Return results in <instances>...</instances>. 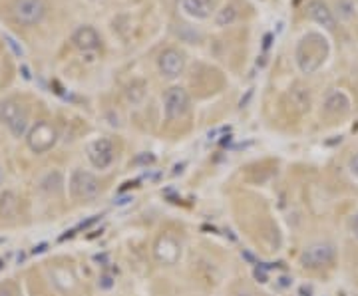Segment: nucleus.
<instances>
[{
    "label": "nucleus",
    "instance_id": "obj_1",
    "mask_svg": "<svg viewBox=\"0 0 358 296\" xmlns=\"http://www.w3.org/2000/svg\"><path fill=\"white\" fill-rule=\"evenodd\" d=\"M329 40L318 32H308L297 46V64L303 74H315L329 58Z\"/></svg>",
    "mask_w": 358,
    "mask_h": 296
},
{
    "label": "nucleus",
    "instance_id": "obj_2",
    "mask_svg": "<svg viewBox=\"0 0 358 296\" xmlns=\"http://www.w3.org/2000/svg\"><path fill=\"white\" fill-rule=\"evenodd\" d=\"M0 121L14 138H22L28 129V110L18 100H6L0 103Z\"/></svg>",
    "mask_w": 358,
    "mask_h": 296
},
{
    "label": "nucleus",
    "instance_id": "obj_3",
    "mask_svg": "<svg viewBox=\"0 0 358 296\" xmlns=\"http://www.w3.org/2000/svg\"><path fill=\"white\" fill-rule=\"evenodd\" d=\"M334 258H336V251L331 243H313L303 251L301 265L308 271H318V269L331 267Z\"/></svg>",
    "mask_w": 358,
    "mask_h": 296
},
{
    "label": "nucleus",
    "instance_id": "obj_4",
    "mask_svg": "<svg viewBox=\"0 0 358 296\" xmlns=\"http://www.w3.org/2000/svg\"><path fill=\"white\" fill-rule=\"evenodd\" d=\"M70 193L78 201H90L100 195V181L90 171L76 169L70 177Z\"/></svg>",
    "mask_w": 358,
    "mask_h": 296
},
{
    "label": "nucleus",
    "instance_id": "obj_5",
    "mask_svg": "<svg viewBox=\"0 0 358 296\" xmlns=\"http://www.w3.org/2000/svg\"><path fill=\"white\" fill-rule=\"evenodd\" d=\"M58 142V131L50 121H38L34 128L28 131L27 143L34 154H46L50 151Z\"/></svg>",
    "mask_w": 358,
    "mask_h": 296
},
{
    "label": "nucleus",
    "instance_id": "obj_6",
    "mask_svg": "<svg viewBox=\"0 0 358 296\" xmlns=\"http://www.w3.org/2000/svg\"><path fill=\"white\" fill-rule=\"evenodd\" d=\"M46 2L44 0H14L13 16L22 26H36L46 16Z\"/></svg>",
    "mask_w": 358,
    "mask_h": 296
},
{
    "label": "nucleus",
    "instance_id": "obj_7",
    "mask_svg": "<svg viewBox=\"0 0 358 296\" xmlns=\"http://www.w3.org/2000/svg\"><path fill=\"white\" fill-rule=\"evenodd\" d=\"M163 110L167 119H179L189 110V94L184 88H170L163 94Z\"/></svg>",
    "mask_w": 358,
    "mask_h": 296
},
{
    "label": "nucleus",
    "instance_id": "obj_8",
    "mask_svg": "<svg viewBox=\"0 0 358 296\" xmlns=\"http://www.w3.org/2000/svg\"><path fill=\"white\" fill-rule=\"evenodd\" d=\"M158 66L163 77H177L186 68V56L175 48H167L159 54Z\"/></svg>",
    "mask_w": 358,
    "mask_h": 296
},
{
    "label": "nucleus",
    "instance_id": "obj_9",
    "mask_svg": "<svg viewBox=\"0 0 358 296\" xmlns=\"http://www.w3.org/2000/svg\"><path fill=\"white\" fill-rule=\"evenodd\" d=\"M88 157L96 169H107L114 161V143L106 138L96 140L88 145Z\"/></svg>",
    "mask_w": 358,
    "mask_h": 296
},
{
    "label": "nucleus",
    "instance_id": "obj_10",
    "mask_svg": "<svg viewBox=\"0 0 358 296\" xmlns=\"http://www.w3.org/2000/svg\"><path fill=\"white\" fill-rule=\"evenodd\" d=\"M154 255L161 265H175L181 257V245L173 239L172 235H161L156 241Z\"/></svg>",
    "mask_w": 358,
    "mask_h": 296
},
{
    "label": "nucleus",
    "instance_id": "obj_11",
    "mask_svg": "<svg viewBox=\"0 0 358 296\" xmlns=\"http://www.w3.org/2000/svg\"><path fill=\"white\" fill-rule=\"evenodd\" d=\"M306 14H308L311 20H315L317 24L325 26L329 30H334V26H336L334 14L322 0H311L308 6H306Z\"/></svg>",
    "mask_w": 358,
    "mask_h": 296
},
{
    "label": "nucleus",
    "instance_id": "obj_12",
    "mask_svg": "<svg viewBox=\"0 0 358 296\" xmlns=\"http://www.w3.org/2000/svg\"><path fill=\"white\" fill-rule=\"evenodd\" d=\"M72 42L78 50L90 52L100 46V36L92 26H80L78 30L72 34Z\"/></svg>",
    "mask_w": 358,
    "mask_h": 296
},
{
    "label": "nucleus",
    "instance_id": "obj_13",
    "mask_svg": "<svg viewBox=\"0 0 358 296\" xmlns=\"http://www.w3.org/2000/svg\"><path fill=\"white\" fill-rule=\"evenodd\" d=\"M177 6L191 18L203 20L207 18L213 10L211 0H177Z\"/></svg>",
    "mask_w": 358,
    "mask_h": 296
},
{
    "label": "nucleus",
    "instance_id": "obj_14",
    "mask_svg": "<svg viewBox=\"0 0 358 296\" xmlns=\"http://www.w3.org/2000/svg\"><path fill=\"white\" fill-rule=\"evenodd\" d=\"M348 108H350V102H348L345 91H331L329 98L325 100V112L331 116H343L348 112Z\"/></svg>",
    "mask_w": 358,
    "mask_h": 296
},
{
    "label": "nucleus",
    "instance_id": "obj_15",
    "mask_svg": "<svg viewBox=\"0 0 358 296\" xmlns=\"http://www.w3.org/2000/svg\"><path fill=\"white\" fill-rule=\"evenodd\" d=\"M50 276H52V283L62 290V293H72L76 288V276L74 272L70 271L68 267H54L50 271Z\"/></svg>",
    "mask_w": 358,
    "mask_h": 296
},
{
    "label": "nucleus",
    "instance_id": "obj_16",
    "mask_svg": "<svg viewBox=\"0 0 358 296\" xmlns=\"http://www.w3.org/2000/svg\"><path fill=\"white\" fill-rule=\"evenodd\" d=\"M20 211V201L13 191H4L0 195V217L4 219H14Z\"/></svg>",
    "mask_w": 358,
    "mask_h": 296
},
{
    "label": "nucleus",
    "instance_id": "obj_17",
    "mask_svg": "<svg viewBox=\"0 0 358 296\" xmlns=\"http://www.w3.org/2000/svg\"><path fill=\"white\" fill-rule=\"evenodd\" d=\"M62 185H64V179H62V173L60 171H50L44 179L40 181V187L46 193H60L62 191Z\"/></svg>",
    "mask_w": 358,
    "mask_h": 296
},
{
    "label": "nucleus",
    "instance_id": "obj_18",
    "mask_svg": "<svg viewBox=\"0 0 358 296\" xmlns=\"http://www.w3.org/2000/svg\"><path fill=\"white\" fill-rule=\"evenodd\" d=\"M126 96H128V100L132 103H140L144 100V96H146V82H142V80H135L132 82L128 88H126Z\"/></svg>",
    "mask_w": 358,
    "mask_h": 296
},
{
    "label": "nucleus",
    "instance_id": "obj_19",
    "mask_svg": "<svg viewBox=\"0 0 358 296\" xmlns=\"http://www.w3.org/2000/svg\"><path fill=\"white\" fill-rule=\"evenodd\" d=\"M291 102L297 105L299 112H308V108H311L308 91L303 90V88H294V90L291 91Z\"/></svg>",
    "mask_w": 358,
    "mask_h": 296
},
{
    "label": "nucleus",
    "instance_id": "obj_20",
    "mask_svg": "<svg viewBox=\"0 0 358 296\" xmlns=\"http://www.w3.org/2000/svg\"><path fill=\"white\" fill-rule=\"evenodd\" d=\"M235 18H237V10L233 8V6H225V8H221L219 14H217V24L219 26H229L235 22Z\"/></svg>",
    "mask_w": 358,
    "mask_h": 296
},
{
    "label": "nucleus",
    "instance_id": "obj_21",
    "mask_svg": "<svg viewBox=\"0 0 358 296\" xmlns=\"http://www.w3.org/2000/svg\"><path fill=\"white\" fill-rule=\"evenodd\" d=\"M0 296H18V288L13 283L0 284Z\"/></svg>",
    "mask_w": 358,
    "mask_h": 296
},
{
    "label": "nucleus",
    "instance_id": "obj_22",
    "mask_svg": "<svg viewBox=\"0 0 358 296\" xmlns=\"http://www.w3.org/2000/svg\"><path fill=\"white\" fill-rule=\"evenodd\" d=\"M348 169H350L352 177L358 181V154L355 155V157H350V161H348Z\"/></svg>",
    "mask_w": 358,
    "mask_h": 296
},
{
    "label": "nucleus",
    "instance_id": "obj_23",
    "mask_svg": "<svg viewBox=\"0 0 358 296\" xmlns=\"http://www.w3.org/2000/svg\"><path fill=\"white\" fill-rule=\"evenodd\" d=\"M350 231H352V235H355V239L358 241V213L352 217V221H350Z\"/></svg>",
    "mask_w": 358,
    "mask_h": 296
},
{
    "label": "nucleus",
    "instance_id": "obj_24",
    "mask_svg": "<svg viewBox=\"0 0 358 296\" xmlns=\"http://www.w3.org/2000/svg\"><path fill=\"white\" fill-rule=\"evenodd\" d=\"M156 161V157L149 154V155H142V157H137L135 159V163H154Z\"/></svg>",
    "mask_w": 358,
    "mask_h": 296
},
{
    "label": "nucleus",
    "instance_id": "obj_25",
    "mask_svg": "<svg viewBox=\"0 0 358 296\" xmlns=\"http://www.w3.org/2000/svg\"><path fill=\"white\" fill-rule=\"evenodd\" d=\"M112 276H107V274H104V276H102V279H100V286H102V288H110V286H112Z\"/></svg>",
    "mask_w": 358,
    "mask_h": 296
},
{
    "label": "nucleus",
    "instance_id": "obj_26",
    "mask_svg": "<svg viewBox=\"0 0 358 296\" xmlns=\"http://www.w3.org/2000/svg\"><path fill=\"white\" fill-rule=\"evenodd\" d=\"M237 296H255L253 293H249V290H239Z\"/></svg>",
    "mask_w": 358,
    "mask_h": 296
},
{
    "label": "nucleus",
    "instance_id": "obj_27",
    "mask_svg": "<svg viewBox=\"0 0 358 296\" xmlns=\"http://www.w3.org/2000/svg\"><path fill=\"white\" fill-rule=\"evenodd\" d=\"M44 251H46V245H38L34 249V253H44Z\"/></svg>",
    "mask_w": 358,
    "mask_h": 296
},
{
    "label": "nucleus",
    "instance_id": "obj_28",
    "mask_svg": "<svg viewBox=\"0 0 358 296\" xmlns=\"http://www.w3.org/2000/svg\"><path fill=\"white\" fill-rule=\"evenodd\" d=\"M2 181H4V171L0 168V185H2Z\"/></svg>",
    "mask_w": 358,
    "mask_h": 296
},
{
    "label": "nucleus",
    "instance_id": "obj_29",
    "mask_svg": "<svg viewBox=\"0 0 358 296\" xmlns=\"http://www.w3.org/2000/svg\"><path fill=\"white\" fill-rule=\"evenodd\" d=\"M2 267H4V265H2V258H0V271H2Z\"/></svg>",
    "mask_w": 358,
    "mask_h": 296
}]
</instances>
